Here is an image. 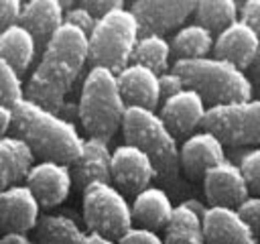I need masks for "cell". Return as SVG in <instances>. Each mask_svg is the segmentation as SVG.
I'll list each match as a JSON object with an SVG mask.
<instances>
[{"mask_svg":"<svg viewBox=\"0 0 260 244\" xmlns=\"http://www.w3.org/2000/svg\"><path fill=\"white\" fill-rule=\"evenodd\" d=\"M35 53L37 43L22 24H12L0 33V57H4L18 71V75L30 67Z\"/></svg>","mask_w":260,"mask_h":244,"instance_id":"obj_23","label":"cell"},{"mask_svg":"<svg viewBox=\"0 0 260 244\" xmlns=\"http://www.w3.org/2000/svg\"><path fill=\"white\" fill-rule=\"evenodd\" d=\"M79 224L65 214H43L35 226V244H77L83 238Z\"/></svg>","mask_w":260,"mask_h":244,"instance_id":"obj_25","label":"cell"},{"mask_svg":"<svg viewBox=\"0 0 260 244\" xmlns=\"http://www.w3.org/2000/svg\"><path fill=\"white\" fill-rule=\"evenodd\" d=\"M171 55H173V51H171L169 39H165L160 35H140L130 63L144 65V67L152 69L154 73H165V71H169Z\"/></svg>","mask_w":260,"mask_h":244,"instance_id":"obj_28","label":"cell"},{"mask_svg":"<svg viewBox=\"0 0 260 244\" xmlns=\"http://www.w3.org/2000/svg\"><path fill=\"white\" fill-rule=\"evenodd\" d=\"M158 87H160V100H167V98L183 92L185 89V81L177 71L169 69L165 73H158Z\"/></svg>","mask_w":260,"mask_h":244,"instance_id":"obj_34","label":"cell"},{"mask_svg":"<svg viewBox=\"0 0 260 244\" xmlns=\"http://www.w3.org/2000/svg\"><path fill=\"white\" fill-rule=\"evenodd\" d=\"M165 244H205L203 236V218L197 216L183 201L173 207L171 220L165 226L162 234Z\"/></svg>","mask_w":260,"mask_h":244,"instance_id":"obj_24","label":"cell"},{"mask_svg":"<svg viewBox=\"0 0 260 244\" xmlns=\"http://www.w3.org/2000/svg\"><path fill=\"white\" fill-rule=\"evenodd\" d=\"M26 187L32 191L41 207H55L63 203L73 187L69 165L57 161H39L26 173Z\"/></svg>","mask_w":260,"mask_h":244,"instance_id":"obj_12","label":"cell"},{"mask_svg":"<svg viewBox=\"0 0 260 244\" xmlns=\"http://www.w3.org/2000/svg\"><path fill=\"white\" fill-rule=\"evenodd\" d=\"M173 201L171 195L156 185H148L140 193L134 195L130 209H132V222L134 226L148 228V230H158L165 228L167 222L171 220L173 214Z\"/></svg>","mask_w":260,"mask_h":244,"instance_id":"obj_21","label":"cell"},{"mask_svg":"<svg viewBox=\"0 0 260 244\" xmlns=\"http://www.w3.org/2000/svg\"><path fill=\"white\" fill-rule=\"evenodd\" d=\"M213 41L215 37L205 26L187 22L175 30L171 39V51L177 55V59H201L213 51Z\"/></svg>","mask_w":260,"mask_h":244,"instance_id":"obj_26","label":"cell"},{"mask_svg":"<svg viewBox=\"0 0 260 244\" xmlns=\"http://www.w3.org/2000/svg\"><path fill=\"white\" fill-rule=\"evenodd\" d=\"M85 61L87 35L63 22L43 49L41 59L26 81L24 98L59 114Z\"/></svg>","mask_w":260,"mask_h":244,"instance_id":"obj_1","label":"cell"},{"mask_svg":"<svg viewBox=\"0 0 260 244\" xmlns=\"http://www.w3.org/2000/svg\"><path fill=\"white\" fill-rule=\"evenodd\" d=\"M250 69H252L254 79L260 83V47H258V53H256V57H254V61H252V65H250Z\"/></svg>","mask_w":260,"mask_h":244,"instance_id":"obj_42","label":"cell"},{"mask_svg":"<svg viewBox=\"0 0 260 244\" xmlns=\"http://www.w3.org/2000/svg\"><path fill=\"white\" fill-rule=\"evenodd\" d=\"M138 39L140 28L132 10L126 6L114 8L98 18L87 35V61L91 67H106L118 73L130 65Z\"/></svg>","mask_w":260,"mask_h":244,"instance_id":"obj_6","label":"cell"},{"mask_svg":"<svg viewBox=\"0 0 260 244\" xmlns=\"http://www.w3.org/2000/svg\"><path fill=\"white\" fill-rule=\"evenodd\" d=\"M41 218V205L26 185H12L0 193V230L22 232L35 230Z\"/></svg>","mask_w":260,"mask_h":244,"instance_id":"obj_14","label":"cell"},{"mask_svg":"<svg viewBox=\"0 0 260 244\" xmlns=\"http://www.w3.org/2000/svg\"><path fill=\"white\" fill-rule=\"evenodd\" d=\"M201 126L230 146L260 144V98L211 106Z\"/></svg>","mask_w":260,"mask_h":244,"instance_id":"obj_8","label":"cell"},{"mask_svg":"<svg viewBox=\"0 0 260 244\" xmlns=\"http://www.w3.org/2000/svg\"><path fill=\"white\" fill-rule=\"evenodd\" d=\"M112 150L108 146V140L87 136L83 138V146L79 157L69 165L71 179L77 189H85L91 183H112Z\"/></svg>","mask_w":260,"mask_h":244,"instance_id":"obj_16","label":"cell"},{"mask_svg":"<svg viewBox=\"0 0 260 244\" xmlns=\"http://www.w3.org/2000/svg\"><path fill=\"white\" fill-rule=\"evenodd\" d=\"M0 244H35L30 236L22 234V232H6L0 238Z\"/></svg>","mask_w":260,"mask_h":244,"instance_id":"obj_39","label":"cell"},{"mask_svg":"<svg viewBox=\"0 0 260 244\" xmlns=\"http://www.w3.org/2000/svg\"><path fill=\"white\" fill-rule=\"evenodd\" d=\"M126 112L118 77L106 67H89L77 102V118L89 136L110 140Z\"/></svg>","mask_w":260,"mask_h":244,"instance_id":"obj_4","label":"cell"},{"mask_svg":"<svg viewBox=\"0 0 260 244\" xmlns=\"http://www.w3.org/2000/svg\"><path fill=\"white\" fill-rule=\"evenodd\" d=\"M81 6H85L95 18H102L104 14H108L110 10H114V8H120V6H124V2L122 0H83V2H79Z\"/></svg>","mask_w":260,"mask_h":244,"instance_id":"obj_37","label":"cell"},{"mask_svg":"<svg viewBox=\"0 0 260 244\" xmlns=\"http://www.w3.org/2000/svg\"><path fill=\"white\" fill-rule=\"evenodd\" d=\"M35 165V155L16 136L0 138V193L12 185H18Z\"/></svg>","mask_w":260,"mask_h":244,"instance_id":"obj_22","label":"cell"},{"mask_svg":"<svg viewBox=\"0 0 260 244\" xmlns=\"http://www.w3.org/2000/svg\"><path fill=\"white\" fill-rule=\"evenodd\" d=\"M195 22L205 26L211 35H219L240 18V4L236 0H197Z\"/></svg>","mask_w":260,"mask_h":244,"instance_id":"obj_27","label":"cell"},{"mask_svg":"<svg viewBox=\"0 0 260 244\" xmlns=\"http://www.w3.org/2000/svg\"><path fill=\"white\" fill-rule=\"evenodd\" d=\"M63 6H69V8H65V24H71V26L83 30L85 35H89V33L93 30L98 18H95L85 6H81L79 2H77V4H75V2H69V4L63 2Z\"/></svg>","mask_w":260,"mask_h":244,"instance_id":"obj_31","label":"cell"},{"mask_svg":"<svg viewBox=\"0 0 260 244\" xmlns=\"http://www.w3.org/2000/svg\"><path fill=\"white\" fill-rule=\"evenodd\" d=\"M260 37L240 18L232 22L228 28H223L219 35H215L213 41V57L223 59L242 71L248 69L258 53Z\"/></svg>","mask_w":260,"mask_h":244,"instance_id":"obj_17","label":"cell"},{"mask_svg":"<svg viewBox=\"0 0 260 244\" xmlns=\"http://www.w3.org/2000/svg\"><path fill=\"white\" fill-rule=\"evenodd\" d=\"M240 20L246 22L260 37V0H246L240 4Z\"/></svg>","mask_w":260,"mask_h":244,"instance_id":"obj_36","label":"cell"},{"mask_svg":"<svg viewBox=\"0 0 260 244\" xmlns=\"http://www.w3.org/2000/svg\"><path fill=\"white\" fill-rule=\"evenodd\" d=\"M205 244H260L258 236L244 224L236 209L207 207L203 216Z\"/></svg>","mask_w":260,"mask_h":244,"instance_id":"obj_20","label":"cell"},{"mask_svg":"<svg viewBox=\"0 0 260 244\" xmlns=\"http://www.w3.org/2000/svg\"><path fill=\"white\" fill-rule=\"evenodd\" d=\"M20 0H0V33L12 24H18L20 18Z\"/></svg>","mask_w":260,"mask_h":244,"instance_id":"obj_35","label":"cell"},{"mask_svg":"<svg viewBox=\"0 0 260 244\" xmlns=\"http://www.w3.org/2000/svg\"><path fill=\"white\" fill-rule=\"evenodd\" d=\"M112 183L124 195H136L150 185L156 177V169L150 157L134 144H118L112 150Z\"/></svg>","mask_w":260,"mask_h":244,"instance_id":"obj_10","label":"cell"},{"mask_svg":"<svg viewBox=\"0 0 260 244\" xmlns=\"http://www.w3.org/2000/svg\"><path fill=\"white\" fill-rule=\"evenodd\" d=\"M205 112L207 104L203 98L197 92L185 87L183 92L162 100L158 116L175 136H191L195 128L203 124Z\"/></svg>","mask_w":260,"mask_h":244,"instance_id":"obj_15","label":"cell"},{"mask_svg":"<svg viewBox=\"0 0 260 244\" xmlns=\"http://www.w3.org/2000/svg\"><path fill=\"white\" fill-rule=\"evenodd\" d=\"M236 211L244 220V224L260 238V195H248L236 207Z\"/></svg>","mask_w":260,"mask_h":244,"instance_id":"obj_32","label":"cell"},{"mask_svg":"<svg viewBox=\"0 0 260 244\" xmlns=\"http://www.w3.org/2000/svg\"><path fill=\"white\" fill-rule=\"evenodd\" d=\"M197 0H136L130 4L140 35H160L181 28L193 14Z\"/></svg>","mask_w":260,"mask_h":244,"instance_id":"obj_9","label":"cell"},{"mask_svg":"<svg viewBox=\"0 0 260 244\" xmlns=\"http://www.w3.org/2000/svg\"><path fill=\"white\" fill-rule=\"evenodd\" d=\"M10 132L41 161L71 165L83 146V138L69 118L51 112L28 98H22L12 106Z\"/></svg>","mask_w":260,"mask_h":244,"instance_id":"obj_2","label":"cell"},{"mask_svg":"<svg viewBox=\"0 0 260 244\" xmlns=\"http://www.w3.org/2000/svg\"><path fill=\"white\" fill-rule=\"evenodd\" d=\"M116 77H118V87H120V94L126 106L156 110L160 102L158 73H154L152 69L144 65L130 63L122 71H118Z\"/></svg>","mask_w":260,"mask_h":244,"instance_id":"obj_19","label":"cell"},{"mask_svg":"<svg viewBox=\"0 0 260 244\" xmlns=\"http://www.w3.org/2000/svg\"><path fill=\"white\" fill-rule=\"evenodd\" d=\"M120 128L128 144L138 146L150 157L156 169V177H162L167 181L177 179L181 169L177 136L169 130L156 110L126 106Z\"/></svg>","mask_w":260,"mask_h":244,"instance_id":"obj_5","label":"cell"},{"mask_svg":"<svg viewBox=\"0 0 260 244\" xmlns=\"http://www.w3.org/2000/svg\"><path fill=\"white\" fill-rule=\"evenodd\" d=\"M77 244H118V240H112V238H106V236H100L93 232H85Z\"/></svg>","mask_w":260,"mask_h":244,"instance_id":"obj_40","label":"cell"},{"mask_svg":"<svg viewBox=\"0 0 260 244\" xmlns=\"http://www.w3.org/2000/svg\"><path fill=\"white\" fill-rule=\"evenodd\" d=\"M65 22V6L61 0H28L22 2L18 24H22L35 39L37 49H45L51 37Z\"/></svg>","mask_w":260,"mask_h":244,"instance_id":"obj_18","label":"cell"},{"mask_svg":"<svg viewBox=\"0 0 260 244\" xmlns=\"http://www.w3.org/2000/svg\"><path fill=\"white\" fill-rule=\"evenodd\" d=\"M183 203H185L187 207H191V209H193L197 216H201V218H203V216H205V211H207V205H205V203H201L199 199H185Z\"/></svg>","mask_w":260,"mask_h":244,"instance_id":"obj_41","label":"cell"},{"mask_svg":"<svg viewBox=\"0 0 260 244\" xmlns=\"http://www.w3.org/2000/svg\"><path fill=\"white\" fill-rule=\"evenodd\" d=\"M22 98H24V87L18 71L4 57H0V104L12 108Z\"/></svg>","mask_w":260,"mask_h":244,"instance_id":"obj_29","label":"cell"},{"mask_svg":"<svg viewBox=\"0 0 260 244\" xmlns=\"http://www.w3.org/2000/svg\"><path fill=\"white\" fill-rule=\"evenodd\" d=\"M118 244H165L162 236H158L154 230L148 228H140V226H132L120 240Z\"/></svg>","mask_w":260,"mask_h":244,"instance_id":"obj_33","label":"cell"},{"mask_svg":"<svg viewBox=\"0 0 260 244\" xmlns=\"http://www.w3.org/2000/svg\"><path fill=\"white\" fill-rule=\"evenodd\" d=\"M81 193L83 222L89 232L120 240L134 226L130 201L114 183H91Z\"/></svg>","mask_w":260,"mask_h":244,"instance_id":"obj_7","label":"cell"},{"mask_svg":"<svg viewBox=\"0 0 260 244\" xmlns=\"http://www.w3.org/2000/svg\"><path fill=\"white\" fill-rule=\"evenodd\" d=\"M252 195H260V146L248 150L238 163Z\"/></svg>","mask_w":260,"mask_h":244,"instance_id":"obj_30","label":"cell"},{"mask_svg":"<svg viewBox=\"0 0 260 244\" xmlns=\"http://www.w3.org/2000/svg\"><path fill=\"white\" fill-rule=\"evenodd\" d=\"M12 126V108L0 104V138H6Z\"/></svg>","mask_w":260,"mask_h":244,"instance_id":"obj_38","label":"cell"},{"mask_svg":"<svg viewBox=\"0 0 260 244\" xmlns=\"http://www.w3.org/2000/svg\"><path fill=\"white\" fill-rule=\"evenodd\" d=\"M221 161H225V146L207 130L193 132L179 146V163L189 179H203V175Z\"/></svg>","mask_w":260,"mask_h":244,"instance_id":"obj_13","label":"cell"},{"mask_svg":"<svg viewBox=\"0 0 260 244\" xmlns=\"http://www.w3.org/2000/svg\"><path fill=\"white\" fill-rule=\"evenodd\" d=\"M203 191L209 201V207H230L236 209L248 195V183L242 175L240 165L232 161H221L219 165L211 167L203 175Z\"/></svg>","mask_w":260,"mask_h":244,"instance_id":"obj_11","label":"cell"},{"mask_svg":"<svg viewBox=\"0 0 260 244\" xmlns=\"http://www.w3.org/2000/svg\"><path fill=\"white\" fill-rule=\"evenodd\" d=\"M173 71H177L183 77L185 87L197 92L209 108L252 98V79L240 67L223 59H177Z\"/></svg>","mask_w":260,"mask_h":244,"instance_id":"obj_3","label":"cell"}]
</instances>
